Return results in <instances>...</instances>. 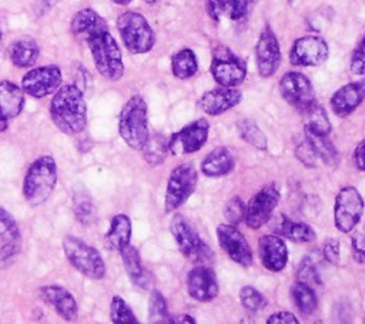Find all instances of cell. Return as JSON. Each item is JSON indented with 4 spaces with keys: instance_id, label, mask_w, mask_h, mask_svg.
I'll list each match as a JSON object with an SVG mask.
<instances>
[{
    "instance_id": "cell-1",
    "label": "cell",
    "mask_w": 365,
    "mask_h": 324,
    "mask_svg": "<svg viewBox=\"0 0 365 324\" xmlns=\"http://www.w3.org/2000/svg\"><path fill=\"white\" fill-rule=\"evenodd\" d=\"M70 26L73 34L87 44L98 74L108 81H118L124 76L123 54L106 19L94 9L84 7L73 16Z\"/></svg>"
},
{
    "instance_id": "cell-2",
    "label": "cell",
    "mask_w": 365,
    "mask_h": 324,
    "mask_svg": "<svg viewBox=\"0 0 365 324\" xmlns=\"http://www.w3.org/2000/svg\"><path fill=\"white\" fill-rule=\"evenodd\" d=\"M50 117L64 134L81 133L87 124V104L80 87L76 84L60 86L50 101Z\"/></svg>"
},
{
    "instance_id": "cell-3",
    "label": "cell",
    "mask_w": 365,
    "mask_h": 324,
    "mask_svg": "<svg viewBox=\"0 0 365 324\" xmlns=\"http://www.w3.org/2000/svg\"><path fill=\"white\" fill-rule=\"evenodd\" d=\"M118 133L123 141L133 150H141L148 140V107L143 96H131L121 107Z\"/></svg>"
},
{
    "instance_id": "cell-4",
    "label": "cell",
    "mask_w": 365,
    "mask_h": 324,
    "mask_svg": "<svg viewBox=\"0 0 365 324\" xmlns=\"http://www.w3.org/2000/svg\"><path fill=\"white\" fill-rule=\"evenodd\" d=\"M57 184V164L51 156H40L30 166L23 181V196L31 206L43 204Z\"/></svg>"
},
{
    "instance_id": "cell-5",
    "label": "cell",
    "mask_w": 365,
    "mask_h": 324,
    "mask_svg": "<svg viewBox=\"0 0 365 324\" xmlns=\"http://www.w3.org/2000/svg\"><path fill=\"white\" fill-rule=\"evenodd\" d=\"M117 30L131 54H145L155 44V34L147 19L137 11H124L117 17Z\"/></svg>"
},
{
    "instance_id": "cell-6",
    "label": "cell",
    "mask_w": 365,
    "mask_h": 324,
    "mask_svg": "<svg viewBox=\"0 0 365 324\" xmlns=\"http://www.w3.org/2000/svg\"><path fill=\"white\" fill-rule=\"evenodd\" d=\"M63 251L68 263L84 277L100 280L106 275V263L101 253L76 236L63 238Z\"/></svg>"
},
{
    "instance_id": "cell-7",
    "label": "cell",
    "mask_w": 365,
    "mask_h": 324,
    "mask_svg": "<svg viewBox=\"0 0 365 324\" xmlns=\"http://www.w3.org/2000/svg\"><path fill=\"white\" fill-rule=\"evenodd\" d=\"M198 181V174L192 163L178 164L168 176L164 210L165 213H173L180 208L195 191Z\"/></svg>"
},
{
    "instance_id": "cell-8",
    "label": "cell",
    "mask_w": 365,
    "mask_h": 324,
    "mask_svg": "<svg viewBox=\"0 0 365 324\" xmlns=\"http://www.w3.org/2000/svg\"><path fill=\"white\" fill-rule=\"evenodd\" d=\"M170 231L180 251L187 258L194 261H210L212 258L210 245L202 241L192 223L182 214H174L170 221Z\"/></svg>"
},
{
    "instance_id": "cell-9",
    "label": "cell",
    "mask_w": 365,
    "mask_h": 324,
    "mask_svg": "<svg viewBox=\"0 0 365 324\" xmlns=\"http://www.w3.org/2000/svg\"><path fill=\"white\" fill-rule=\"evenodd\" d=\"M210 71L220 86L237 87L245 80L247 66L245 61L232 50L225 46H217L212 50Z\"/></svg>"
},
{
    "instance_id": "cell-10",
    "label": "cell",
    "mask_w": 365,
    "mask_h": 324,
    "mask_svg": "<svg viewBox=\"0 0 365 324\" xmlns=\"http://www.w3.org/2000/svg\"><path fill=\"white\" fill-rule=\"evenodd\" d=\"M364 200L359 191L352 186L342 187L335 197L334 206V223L336 230L341 233L352 231L361 221Z\"/></svg>"
},
{
    "instance_id": "cell-11",
    "label": "cell",
    "mask_w": 365,
    "mask_h": 324,
    "mask_svg": "<svg viewBox=\"0 0 365 324\" xmlns=\"http://www.w3.org/2000/svg\"><path fill=\"white\" fill-rule=\"evenodd\" d=\"M208 133L210 123L205 118L194 120L171 134V137L167 140V148L173 156L195 153L205 144Z\"/></svg>"
},
{
    "instance_id": "cell-12",
    "label": "cell",
    "mask_w": 365,
    "mask_h": 324,
    "mask_svg": "<svg viewBox=\"0 0 365 324\" xmlns=\"http://www.w3.org/2000/svg\"><path fill=\"white\" fill-rule=\"evenodd\" d=\"M63 81L58 66L47 64L30 69L21 79V90L34 98H43L53 94Z\"/></svg>"
},
{
    "instance_id": "cell-13",
    "label": "cell",
    "mask_w": 365,
    "mask_h": 324,
    "mask_svg": "<svg viewBox=\"0 0 365 324\" xmlns=\"http://www.w3.org/2000/svg\"><path fill=\"white\" fill-rule=\"evenodd\" d=\"M279 201V190L277 184L269 183L258 190L245 206V224L252 230L262 227L272 216Z\"/></svg>"
},
{
    "instance_id": "cell-14",
    "label": "cell",
    "mask_w": 365,
    "mask_h": 324,
    "mask_svg": "<svg viewBox=\"0 0 365 324\" xmlns=\"http://www.w3.org/2000/svg\"><path fill=\"white\" fill-rule=\"evenodd\" d=\"M282 98L294 108L302 111L315 103V90L311 80L299 71H287L278 84Z\"/></svg>"
},
{
    "instance_id": "cell-15",
    "label": "cell",
    "mask_w": 365,
    "mask_h": 324,
    "mask_svg": "<svg viewBox=\"0 0 365 324\" xmlns=\"http://www.w3.org/2000/svg\"><path fill=\"white\" fill-rule=\"evenodd\" d=\"M329 56V47L327 41L319 36H302L298 37L289 50V61L292 66L315 67L322 64Z\"/></svg>"
},
{
    "instance_id": "cell-16",
    "label": "cell",
    "mask_w": 365,
    "mask_h": 324,
    "mask_svg": "<svg viewBox=\"0 0 365 324\" xmlns=\"http://www.w3.org/2000/svg\"><path fill=\"white\" fill-rule=\"evenodd\" d=\"M218 244L222 251L237 264L242 267H250L252 264V251L245 240L244 234L228 223L218 224L215 228Z\"/></svg>"
},
{
    "instance_id": "cell-17",
    "label": "cell",
    "mask_w": 365,
    "mask_h": 324,
    "mask_svg": "<svg viewBox=\"0 0 365 324\" xmlns=\"http://www.w3.org/2000/svg\"><path fill=\"white\" fill-rule=\"evenodd\" d=\"M255 61H257L258 74L262 79H268L274 76L279 67L281 49H279L278 39L269 26H267L258 37V41L255 46Z\"/></svg>"
},
{
    "instance_id": "cell-18",
    "label": "cell",
    "mask_w": 365,
    "mask_h": 324,
    "mask_svg": "<svg viewBox=\"0 0 365 324\" xmlns=\"http://www.w3.org/2000/svg\"><path fill=\"white\" fill-rule=\"evenodd\" d=\"M188 294L201 303H208L218 295V280L215 271L208 265H195L187 275Z\"/></svg>"
},
{
    "instance_id": "cell-19",
    "label": "cell",
    "mask_w": 365,
    "mask_h": 324,
    "mask_svg": "<svg viewBox=\"0 0 365 324\" xmlns=\"http://www.w3.org/2000/svg\"><path fill=\"white\" fill-rule=\"evenodd\" d=\"M21 236L14 217L0 207V270L9 265L20 253Z\"/></svg>"
},
{
    "instance_id": "cell-20",
    "label": "cell",
    "mask_w": 365,
    "mask_h": 324,
    "mask_svg": "<svg viewBox=\"0 0 365 324\" xmlns=\"http://www.w3.org/2000/svg\"><path fill=\"white\" fill-rule=\"evenodd\" d=\"M241 100L242 93L240 90L234 87L220 86L218 88L205 91L198 100V107L208 116H220L238 106Z\"/></svg>"
},
{
    "instance_id": "cell-21",
    "label": "cell",
    "mask_w": 365,
    "mask_h": 324,
    "mask_svg": "<svg viewBox=\"0 0 365 324\" xmlns=\"http://www.w3.org/2000/svg\"><path fill=\"white\" fill-rule=\"evenodd\" d=\"M38 295L44 303L54 308V311L66 321H74L78 315V305L73 294L61 285L50 284L38 290Z\"/></svg>"
},
{
    "instance_id": "cell-22",
    "label": "cell",
    "mask_w": 365,
    "mask_h": 324,
    "mask_svg": "<svg viewBox=\"0 0 365 324\" xmlns=\"http://www.w3.org/2000/svg\"><path fill=\"white\" fill-rule=\"evenodd\" d=\"M258 253L262 265L272 271L279 273L285 268L288 261V248L285 241L277 234H265L258 240Z\"/></svg>"
},
{
    "instance_id": "cell-23",
    "label": "cell",
    "mask_w": 365,
    "mask_h": 324,
    "mask_svg": "<svg viewBox=\"0 0 365 324\" xmlns=\"http://www.w3.org/2000/svg\"><path fill=\"white\" fill-rule=\"evenodd\" d=\"M24 91L10 80L0 81V133L6 131L9 121L17 117L24 107Z\"/></svg>"
},
{
    "instance_id": "cell-24",
    "label": "cell",
    "mask_w": 365,
    "mask_h": 324,
    "mask_svg": "<svg viewBox=\"0 0 365 324\" xmlns=\"http://www.w3.org/2000/svg\"><path fill=\"white\" fill-rule=\"evenodd\" d=\"M365 96V81L358 80L339 87L329 100L331 110L338 117H346L358 108Z\"/></svg>"
},
{
    "instance_id": "cell-25",
    "label": "cell",
    "mask_w": 365,
    "mask_h": 324,
    "mask_svg": "<svg viewBox=\"0 0 365 324\" xmlns=\"http://www.w3.org/2000/svg\"><path fill=\"white\" fill-rule=\"evenodd\" d=\"M255 3L257 0H207V11L215 21L222 19L238 21L251 13Z\"/></svg>"
},
{
    "instance_id": "cell-26",
    "label": "cell",
    "mask_w": 365,
    "mask_h": 324,
    "mask_svg": "<svg viewBox=\"0 0 365 324\" xmlns=\"http://www.w3.org/2000/svg\"><path fill=\"white\" fill-rule=\"evenodd\" d=\"M235 167V158L230 148H212L201 161V171L207 177H221L231 173Z\"/></svg>"
},
{
    "instance_id": "cell-27",
    "label": "cell",
    "mask_w": 365,
    "mask_h": 324,
    "mask_svg": "<svg viewBox=\"0 0 365 324\" xmlns=\"http://www.w3.org/2000/svg\"><path fill=\"white\" fill-rule=\"evenodd\" d=\"M131 240V220L128 216L120 213L110 221V228L106 233L104 244L111 251H121Z\"/></svg>"
},
{
    "instance_id": "cell-28",
    "label": "cell",
    "mask_w": 365,
    "mask_h": 324,
    "mask_svg": "<svg viewBox=\"0 0 365 324\" xmlns=\"http://www.w3.org/2000/svg\"><path fill=\"white\" fill-rule=\"evenodd\" d=\"M40 54V47L33 39H20L10 44L9 59L13 66L19 69H27L36 64Z\"/></svg>"
},
{
    "instance_id": "cell-29",
    "label": "cell",
    "mask_w": 365,
    "mask_h": 324,
    "mask_svg": "<svg viewBox=\"0 0 365 324\" xmlns=\"http://www.w3.org/2000/svg\"><path fill=\"white\" fill-rule=\"evenodd\" d=\"M121 258H123V265H124V270L127 273V275L130 277V280L141 287V288H147L148 287V274L145 273L143 264H141V258H140V254H138V250L131 245V244H127L121 251Z\"/></svg>"
},
{
    "instance_id": "cell-30",
    "label": "cell",
    "mask_w": 365,
    "mask_h": 324,
    "mask_svg": "<svg viewBox=\"0 0 365 324\" xmlns=\"http://www.w3.org/2000/svg\"><path fill=\"white\" fill-rule=\"evenodd\" d=\"M275 230L278 234L284 236L285 238L295 241V243H311L315 240V231L311 226L302 221H294L289 218L281 217L277 223Z\"/></svg>"
},
{
    "instance_id": "cell-31",
    "label": "cell",
    "mask_w": 365,
    "mask_h": 324,
    "mask_svg": "<svg viewBox=\"0 0 365 324\" xmlns=\"http://www.w3.org/2000/svg\"><path fill=\"white\" fill-rule=\"evenodd\" d=\"M304 131H305V138L314 148L318 160H321L322 163H325L329 167H336L338 161H339L338 151H336L334 143L328 138V136L317 134V133H312L308 130H304Z\"/></svg>"
},
{
    "instance_id": "cell-32",
    "label": "cell",
    "mask_w": 365,
    "mask_h": 324,
    "mask_svg": "<svg viewBox=\"0 0 365 324\" xmlns=\"http://www.w3.org/2000/svg\"><path fill=\"white\" fill-rule=\"evenodd\" d=\"M301 113L304 117V130H308L317 134H324V136H328L331 133L332 126L322 106L314 103L305 110H302Z\"/></svg>"
},
{
    "instance_id": "cell-33",
    "label": "cell",
    "mask_w": 365,
    "mask_h": 324,
    "mask_svg": "<svg viewBox=\"0 0 365 324\" xmlns=\"http://www.w3.org/2000/svg\"><path fill=\"white\" fill-rule=\"evenodd\" d=\"M198 70L195 53L191 49H181L171 57V71L178 80L191 79Z\"/></svg>"
},
{
    "instance_id": "cell-34",
    "label": "cell",
    "mask_w": 365,
    "mask_h": 324,
    "mask_svg": "<svg viewBox=\"0 0 365 324\" xmlns=\"http://www.w3.org/2000/svg\"><path fill=\"white\" fill-rule=\"evenodd\" d=\"M289 293H291L294 304L302 314L309 315L317 310V305H318L317 294H315L314 288L309 287L308 284H305L302 281H295L291 285Z\"/></svg>"
},
{
    "instance_id": "cell-35",
    "label": "cell",
    "mask_w": 365,
    "mask_h": 324,
    "mask_svg": "<svg viewBox=\"0 0 365 324\" xmlns=\"http://www.w3.org/2000/svg\"><path fill=\"white\" fill-rule=\"evenodd\" d=\"M143 151V156H144V160L155 167L158 164H161L165 157H167V153H168V148H167V138L161 134H154V136H150L148 140L145 141V144L143 146V148L140 150Z\"/></svg>"
},
{
    "instance_id": "cell-36",
    "label": "cell",
    "mask_w": 365,
    "mask_h": 324,
    "mask_svg": "<svg viewBox=\"0 0 365 324\" xmlns=\"http://www.w3.org/2000/svg\"><path fill=\"white\" fill-rule=\"evenodd\" d=\"M237 128H238L240 137L244 141H247L248 144H251L252 147H255L258 150H265L267 148V137L254 120L244 118V120L237 123Z\"/></svg>"
},
{
    "instance_id": "cell-37",
    "label": "cell",
    "mask_w": 365,
    "mask_h": 324,
    "mask_svg": "<svg viewBox=\"0 0 365 324\" xmlns=\"http://www.w3.org/2000/svg\"><path fill=\"white\" fill-rule=\"evenodd\" d=\"M168 320L170 313L163 293L157 288L151 290L148 297V321L154 324H164L168 323Z\"/></svg>"
},
{
    "instance_id": "cell-38",
    "label": "cell",
    "mask_w": 365,
    "mask_h": 324,
    "mask_svg": "<svg viewBox=\"0 0 365 324\" xmlns=\"http://www.w3.org/2000/svg\"><path fill=\"white\" fill-rule=\"evenodd\" d=\"M110 320L114 324H137L138 320L130 305L120 295H114L110 303Z\"/></svg>"
},
{
    "instance_id": "cell-39",
    "label": "cell",
    "mask_w": 365,
    "mask_h": 324,
    "mask_svg": "<svg viewBox=\"0 0 365 324\" xmlns=\"http://www.w3.org/2000/svg\"><path fill=\"white\" fill-rule=\"evenodd\" d=\"M74 216L78 223L83 226H90L96 220V207L88 196L80 194L74 197V204H73Z\"/></svg>"
},
{
    "instance_id": "cell-40",
    "label": "cell",
    "mask_w": 365,
    "mask_h": 324,
    "mask_svg": "<svg viewBox=\"0 0 365 324\" xmlns=\"http://www.w3.org/2000/svg\"><path fill=\"white\" fill-rule=\"evenodd\" d=\"M240 301L242 307L251 313L259 311L267 305V298L255 287L251 285H244L240 290Z\"/></svg>"
},
{
    "instance_id": "cell-41",
    "label": "cell",
    "mask_w": 365,
    "mask_h": 324,
    "mask_svg": "<svg viewBox=\"0 0 365 324\" xmlns=\"http://www.w3.org/2000/svg\"><path fill=\"white\" fill-rule=\"evenodd\" d=\"M245 217V206L240 197L230 198L224 206V218L231 226H238Z\"/></svg>"
},
{
    "instance_id": "cell-42",
    "label": "cell",
    "mask_w": 365,
    "mask_h": 324,
    "mask_svg": "<svg viewBox=\"0 0 365 324\" xmlns=\"http://www.w3.org/2000/svg\"><path fill=\"white\" fill-rule=\"evenodd\" d=\"M298 281H302L314 288V285L321 284V277L317 271V267L309 258H304L298 267Z\"/></svg>"
},
{
    "instance_id": "cell-43",
    "label": "cell",
    "mask_w": 365,
    "mask_h": 324,
    "mask_svg": "<svg viewBox=\"0 0 365 324\" xmlns=\"http://www.w3.org/2000/svg\"><path fill=\"white\" fill-rule=\"evenodd\" d=\"M295 156L297 158L308 168H314L318 163V157L314 151V148L311 147V144L308 143L307 138H304L295 148Z\"/></svg>"
},
{
    "instance_id": "cell-44",
    "label": "cell",
    "mask_w": 365,
    "mask_h": 324,
    "mask_svg": "<svg viewBox=\"0 0 365 324\" xmlns=\"http://www.w3.org/2000/svg\"><path fill=\"white\" fill-rule=\"evenodd\" d=\"M364 46H365V39L362 37L358 43V46L354 49L352 51V56H351V71L354 74H358V76H362L365 73V50H364Z\"/></svg>"
},
{
    "instance_id": "cell-45",
    "label": "cell",
    "mask_w": 365,
    "mask_h": 324,
    "mask_svg": "<svg viewBox=\"0 0 365 324\" xmlns=\"http://www.w3.org/2000/svg\"><path fill=\"white\" fill-rule=\"evenodd\" d=\"M324 258L331 264L339 263V241L335 238H327L322 245Z\"/></svg>"
},
{
    "instance_id": "cell-46",
    "label": "cell",
    "mask_w": 365,
    "mask_h": 324,
    "mask_svg": "<svg viewBox=\"0 0 365 324\" xmlns=\"http://www.w3.org/2000/svg\"><path fill=\"white\" fill-rule=\"evenodd\" d=\"M352 245V257L356 263L362 264L364 258H365V241H364V236L362 233H355L351 241Z\"/></svg>"
},
{
    "instance_id": "cell-47",
    "label": "cell",
    "mask_w": 365,
    "mask_h": 324,
    "mask_svg": "<svg viewBox=\"0 0 365 324\" xmlns=\"http://www.w3.org/2000/svg\"><path fill=\"white\" fill-rule=\"evenodd\" d=\"M267 324H298V318L289 311H278L267 318Z\"/></svg>"
},
{
    "instance_id": "cell-48",
    "label": "cell",
    "mask_w": 365,
    "mask_h": 324,
    "mask_svg": "<svg viewBox=\"0 0 365 324\" xmlns=\"http://www.w3.org/2000/svg\"><path fill=\"white\" fill-rule=\"evenodd\" d=\"M364 146H365V141L361 140L354 150V163L359 171L365 170L364 168Z\"/></svg>"
},
{
    "instance_id": "cell-49",
    "label": "cell",
    "mask_w": 365,
    "mask_h": 324,
    "mask_svg": "<svg viewBox=\"0 0 365 324\" xmlns=\"http://www.w3.org/2000/svg\"><path fill=\"white\" fill-rule=\"evenodd\" d=\"M168 323H175V324H195V318L190 314H178V315H170V320Z\"/></svg>"
},
{
    "instance_id": "cell-50",
    "label": "cell",
    "mask_w": 365,
    "mask_h": 324,
    "mask_svg": "<svg viewBox=\"0 0 365 324\" xmlns=\"http://www.w3.org/2000/svg\"><path fill=\"white\" fill-rule=\"evenodd\" d=\"M113 3H115V4H118V6H127V4H130L133 0H111Z\"/></svg>"
},
{
    "instance_id": "cell-51",
    "label": "cell",
    "mask_w": 365,
    "mask_h": 324,
    "mask_svg": "<svg viewBox=\"0 0 365 324\" xmlns=\"http://www.w3.org/2000/svg\"><path fill=\"white\" fill-rule=\"evenodd\" d=\"M147 4H154V3H157V1H160V0H144Z\"/></svg>"
},
{
    "instance_id": "cell-52",
    "label": "cell",
    "mask_w": 365,
    "mask_h": 324,
    "mask_svg": "<svg viewBox=\"0 0 365 324\" xmlns=\"http://www.w3.org/2000/svg\"><path fill=\"white\" fill-rule=\"evenodd\" d=\"M0 40H1V27H0Z\"/></svg>"
}]
</instances>
